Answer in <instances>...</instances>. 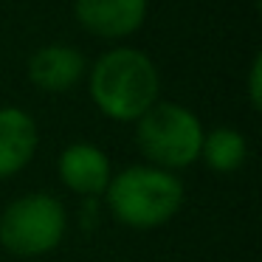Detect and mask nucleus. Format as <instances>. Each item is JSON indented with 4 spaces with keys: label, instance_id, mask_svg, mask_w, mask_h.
Segmentation results:
<instances>
[{
    "label": "nucleus",
    "instance_id": "f257e3e1",
    "mask_svg": "<svg viewBox=\"0 0 262 262\" xmlns=\"http://www.w3.org/2000/svg\"><path fill=\"white\" fill-rule=\"evenodd\" d=\"M88 93L99 113L113 121H138L161 102V71L147 51L113 46L88 71Z\"/></svg>",
    "mask_w": 262,
    "mask_h": 262
},
{
    "label": "nucleus",
    "instance_id": "f03ea898",
    "mask_svg": "<svg viewBox=\"0 0 262 262\" xmlns=\"http://www.w3.org/2000/svg\"><path fill=\"white\" fill-rule=\"evenodd\" d=\"M104 206L127 228H158L183 206V181L175 172L149 164H130L113 172L104 189Z\"/></svg>",
    "mask_w": 262,
    "mask_h": 262
},
{
    "label": "nucleus",
    "instance_id": "7ed1b4c3",
    "mask_svg": "<svg viewBox=\"0 0 262 262\" xmlns=\"http://www.w3.org/2000/svg\"><path fill=\"white\" fill-rule=\"evenodd\" d=\"M203 136L200 116L178 102H155L136 121V144L147 164L175 175L200 161Z\"/></svg>",
    "mask_w": 262,
    "mask_h": 262
},
{
    "label": "nucleus",
    "instance_id": "20e7f679",
    "mask_svg": "<svg viewBox=\"0 0 262 262\" xmlns=\"http://www.w3.org/2000/svg\"><path fill=\"white\" fill-rule=\"evenodd\" d=\"M68 234V211L48 192L14 198L0 211V245L12 256L34 259L57 248Z\"/></svg>",
    "mask_w": 262,
    "mask_h": 262
},
{
    "label": "nucleus",
    "instance_id": "39448f33",
    "mask_svg": "<svg viewBox=\"0 0 262 262\" xmlns=\"http://www.w3.org/2000/svg\"><path fill=\"white\" fill-rule=\"evenodd\" d=\"M149 0H74V17L88 34L119 42L144 26Z\"/></svg>",
    "mask_w": 262,
    "mask_h": 262
},
{
    "label": "nucleus",
    "instance_id": "423d86ee",
    "mask_svg": "<svg viewBox=\"0 0 262 262\" xmlns=\"http://www.w3.org/2000/svg\"><path fill=\"white\" fill-rule=\"evenodd\" d=\"M57 175L82 200H99L113 178L110 155L102 147L91 141H74L59 152L57 158Z\"/></svg>",
    "mask_w": 262,
    "mask_h": 262
},
{
    "label": "nucleus",
    "instance_id": "0eeeda50",
    "mask_svg": "<svg viewBox=\"0 0 262 262\" xmlns=\"http://www.w3.org/2000/svg\"><path fill=\"white\" fill-rule=\"evenodd\" d=\"M88 74L85 54L68 42H48L37 48L29 57V79L40 91L62 93L79 85V79Z\"/></svg>",
    "mask_w": 262,
    "mask_h": 262
},
{
    "label": "nucleus",
    "instance_id": "6e6552de",
    "mask_svg": "<svg viewBox=\"0 0 262 262\" xmlns=\"http://www.w3.org/2000/svg\"><path fill=\"white\" fill-rule=\"evenodd\" d=\"M40 147V130L29 110L0 107V181L14 178L34 161Z\"/></svg>",
    "mask_w": 262,
    "mask_h": 262
},
{
    "label": "nucleus",
    "instance_id": "1a4fd4ad",
    "mask_svg": "<svg viewBox=\"0 0 262 262\" xmlns=\"http://www.w3.org/2000/svg\"><path fill=\"white\" fill-rule=\"evenodd\" d=\"M200 161L211 172H220V175L237 172L248 161V138L234 127H214L203 136Z\"/></svg>",
    "mask_w": 262,
    "mask_h": 262
},
{
    "label": "nucleus",
    "instance_id": "9d476101",
    "mask_svg": "<svg viewBox=\"0 0 262 262\" xmlns=\"http://www.w3.org/2000/svg\"><path fill=\"white\" fill-rule=\"evenodd\" d=\"M245 93H248V102L254 110H259L262 104V57L256 54L248 65V74H245Z\"/></svg>",
    "mask_w": 262,
    "mask_h": 262
}]
</instances>
